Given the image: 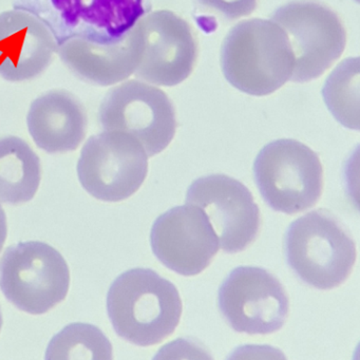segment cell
I'll return each instance as SVG.
<instances>
[{"instance_id": "16", "label": "cell", "mask_w": 360, "mask_h": 360, "mask_svg": "<svg viewBox=\"0 0 360 360\" xmlns=\"http://www.w3.org/2000/svg\"><path fill=\"white\" fill-rule=\"evenodd\" d=\"M68 26H87L115 39L144 15L143 0H52Z\"/></svg>"}, {"instance_id": "8", "label": "cell", "mask_w": 360, "mask_h": 360, "mask_svg": "<svg viewBox=\"0 0 360 360\" xmlns=\"http://www.w3.org/2000/svg\"><path fill=\"white\" fill-rule=\"evenodd\" d=\"M148 174V155L130 134L106 131L84 145L77 164L82 186L105 202L128 199L142 186Z\"/></svg>"}, {"instance_id": "15", "label": "cell", "mask_w": 360, "mask_h": 360, "mask_svg": "<svg viewBox=\"0 0 360 360\" xmlns=\"http://www.w3.org/2000/svg\"><path fill=\"white\" fill-rule=\"evenodd\" d=\"M27 124L37 147L49 153H68L85 139L87 111L68 90H50L33 101Z\"/></svg>"}, {"instance_id": "18", "label": "cell", "mask_w": 360, "mask_h": 360, "mask_svg": "<svg viewBox=\"0 0 360 360\" xmlns=\"http://www.w3.org/2000/svg\"><path fill=\"white\" fill-rule=\"evenodd\" d=\"M359 58H347L332 71L322 96L333 117L349 129H359Z\"/></svg>"}, {"instance_id": "21", "label": "cell", "mask_w": 360, "mask_h": 360, "mask_svg": "<svg viewBox=\"0 0 360 360\" xmlns=\"http://www.w3.org/2000/svg\"><path fill=\"white\" fill-rule=\"evenodd\" d=\"M8 225L7 216H6L5 210L0 205V252L3 250L4 244L7 239Z\"/></svg>"}, {"instance_id": "5", "label": "cell", "mask_w": 360, "mask_h": 360, "mask_svg": "<svg viewBox=\"0 0 360 360\" xmlns=\"http://www.w3.org/2000/svg\"><path fill=\"white\" fill-rule=\"evenodd\" d=\"M70 285L68 264L44 242H20L0 260V288L16 307L41 315L65 300Z\"/></svg>"}, {"instance_id": "22", "label": "cell", "mask_w": 360, "mask_h": 360, "mask_svg": "<svg viewBox=\"0 0 360 360\" xmlns=\"http://www.w3.org/2000/svg\"><path fill=\"white\" fill-rule=\"evenodd\" d=\"M1 326H3V315H1V311H0V330H1Z\"/></svg>"}, {"instance_id": "10", "label": "cell", "mask_w": 360, "mask_h": 360, "mask_svg": "<svg viewBox=\"0 0 360 360\" xmlns=\"http://www.w3.org/2000/svg\"><path fill=\"white\" fill-rule=\"evenodd\" d=\"M143 51L134 75L141 81L172 87L188 79L197 64L199 46L191 25L168 10L138 20Z\"/></svg>"}, {"instance_id": "4", "label": "cell", "mask_w": 360, "mask_h": 360, "mask_svg": "<svg viewBox=\"0 0 360 360\" xmlns=\"http://www.w3.org/2000/svg\"><path fill=\"white\" fill-rule=\"evenodd\" d=\"M255 182L269 207L294 214L313 207L323 189V168L315 151L290 139L265 145L254 162Z\"/></svg>"}, {"instance_id": "19", "label": "cell", "mask_w": 360, "mask_h": 360, "mask_svg": "<svg viewBox=\"0 0 360 360\" xmlns=\"http://www.w3.org/2000/svg\"><path fill=\"white\" fill-rule=\"evenodd\" d=\"M111 359L110 341L96 326L71 323L53 337L47 349L46 359Z\"/></svg>"}, {"instance_id": "7", "label": "cell", "mask_w": 360, "mask_h": 360, "mask_svg": "<svg viewBox=\"0 0 360 360\" xmlns=\"http://www.w3.org/2000/svg\"><path fill=\"white\" fill-rule=\"evenodd\" d=\"M98 123L106 131L134 136L148 157L167 148L178 126L167 94L138 79L124 82L107 92L98 109Z\"/></svg>"}, {"instance_id": "6", "label": "cell", "mask_w": 360, "mask_h": 360, "mask_svg": "<svg viewBox=\"0 0 360 360\" xmlns=\"http://www.w3.org/2000/svg\"><path fill=\"white\" fill-rule=\"evenodd\" d=\"M271 20L288 35L295 66L290 81L307 83L321 77L340 58L347 31L330 8L314 0H296L278 8Z\"/></svg>"}, {"instance_id": "2", "label": "cell", "mask_w": 360, "mask_h": 360, "mask_svg": "<svg viewBox=\"0 0 360 360\" xmlns=\"http://www.w3.org/2000/svg\"><path fill=\"white\" fill-rule=\"evenodd\" d=\"M226 81L244 94L265 96L285 85L295 58L283 29L273 20H243L227 33L221 47Z\"/></svg>"}, {"instance_id": "13", "label": "cell", "mask_w": 360, "mask_h": 360, "mask_svg": "<svg viewBox=\"0 0 360 360\" xmlns=\"http://www.w3.org/2000/svg\"><path fill=\"white\" fill-rule=\"evenodd\" d=\"M142 51V32L136 22L115 39L88 34L67 37L56 52L73 75L92 85L107 87L134 75Z\"/></svg>"}, {"instance_id": "3", "label": "cell", "mask_w": 360, "mask_h": 360, "mask_svg": "<svg viewBox=\"0 0 360 360\" xmlns=\"http://www.w3.org/2000/svg\"><path fill=\"white\" fill-rule=\"evenodd\" d=\"M283 250L295 275L318 290L342 284L351 275L357 256L349 231L323 210H314L290 223Z\"/></svg>"}, {"instance_id": "9", "label": "cell", "mask_w": 360, "mask_h": 360, "mask_svg": "<svg viewBox=\"0 0 360 360\" xmlns=\"http://www.w3.org/2000/svg\"><path fill=\"white\" fill-rule=\"evenodd\" d=\"M218 305L236 332L250 335L277 332L290 313V299L281 282L257 266L233 269L219 288Z\"/></svg>"}, {"instance_id": "17", "label": "cell", "mask_w": 360, "mask_h": 360, "mask_svg": "<svg viewBox=\"0 0 360 360\" xmlns=\"http://www.w3.org/2000/svg\"><path fill=\"white\" fill-rule=\"evenodd\" d=\"M41 161L30 145L15 136L0 138V201L18 205L34 198Z\"/></svg>"}, {"instance_id": "11", "label": "cell", "mask_w": 360, "mask_h": 360, "mask_svg": "<svg viewBox=\"0 0 360 360\" xmlns=\"http://www.w3.org/2000/svg\"><path fill=\"white\" fill-rule=\"evenodd\" d=\"M186 203L205 212L229 254L246 250L258 236L260 210L248 187L236 179L225 174L197 179L187 189Z\"/></svg>"}, {"instance_id": "23", "label": "cell", "mask_w": 360, "mask_h": 360, "mask_svg": "<svg viewBox=\"0 0 360 360\" xmlns=\"http://www.w3.org/2000/svg\"><path fill=\"white\" fill-rule=\"evenodd\" d=\"M356 1H357V3H358V0H356Z\"/></svg>"}, {"instance_id": "20", "label": "cell", "mask_w": 360, "mask_h": 360, "mask_svg": "<svg viewBox=\"0 0 360 360\" xmlns=\"http://www.w3.org/2000/svg\"><path fill=\"white\" fill-rule=\"evenodd\" d=\"M202 7L229 20L250 15L256 10L258 0H198Z\"/></svg>"}, {"instance_id": "1", "label": "cell", "mask_w": 360, "mask_h": 360, "mask_svg": "<svg viewBox=\"0 0 360 360\" xmlns=\"http://www.w3.org/2000/svg\"><path fill=\"white\" fill-rule=\"evenodd\" d=\"M180 292L172 282L149 269L120 275L107 296V311L115 332L140 347L162 342L180 323Z\"/></svg>"}, {"instance_id": "12", "label": "cell", "mask_w": 360, "mask_h": 360, "mask_svg": "<svg viewBox=\"0 0 360 360\" xmlns=\"http://www.w3.org/2000/svg\"><path fill=\"white\" fill-rule=\"evenodd\" d=\"M153 254L182 276H195L212 263L219 238L205 212L193 204L176 206L158 217L150 233Z\"/></svg>"}, {"instance_id": "14", "label": "cell", "mask_w": 360, "mask_h": 360, "mask_svg": "<svg viewBox=\"0 0 360 360\" xmlns=\"http://www.w3.org/2000/svg\"><path fill=\"white\" fill-rule=\"evenodd\" d=\"M58 44L49 27L30 12L0 13V77L12 83L43 75L53 60Z\"/></svg>"}]
</instances>
